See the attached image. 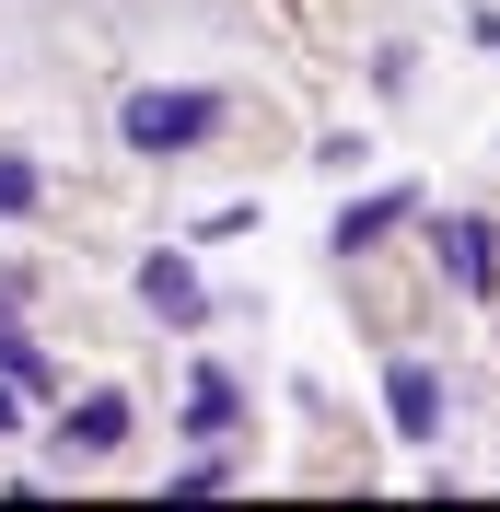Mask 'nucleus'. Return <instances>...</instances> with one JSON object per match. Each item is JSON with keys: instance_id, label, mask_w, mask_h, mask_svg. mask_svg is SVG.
<instances>
[{"instance_id": "nucleus-5", "label": "nucleus", "mask_w": 500, "mask_h": 512, "mask_svg": "<svg viewBox=\"0 0 500 512\" xmlns=\"http://www.w3.org/2000/svg\"><path fill=\"white\" fill-rule=\"evenodd\" d=\"M140 303H152V315L175 326V338H198V326H210V291H198V256H187V245H152V256H140Z\"/></svg>"}, {"instance_id": "nucleus-13", "label": "nucleus", "mask_w": 500, "mask_h": 512, "mask_svg": "<svg viewBox=\"0 0 500 512\" xmlns=\"http://www.w3.org/2000/svg\"><path fill=\"white\" fill-rule=\"evenodd\" d=\"M466 35H477V47H489V59H500V12H489V0H477V12H466Z\"/></svg>"}, {"instance_id": "nucleus-4", "label": "nucleus", "mask_w": 500, "mask_h": 512, "mask_svg": "<svg viewBox=\"0 0 500 512\" xmlns=\"http://www.w3.org/2000/svg\"><path fill=\"white\" fill-rule=\"evenodd\" d=\"M384 419H396V443H442V419H454V384L431 373V361H384Z\"/></svg>"}, {"instance_id": "nucleus-3", "label": "nucleus", "mask_w": 500, "mask_h": 512, "mask_svg": "<svg viewBox=\"0 0 500 512\" xmlns=\"http://www.w3.org/2000/svg\"><path fill=\"white\" fill-rule=\"evenodd\" d=\"M431 256H442V280L466 291V303L500 291V233H489V210H442V222H431Z\"/></svg>"}, {"instance_id": "nucleus-2", "label": "nucleus", "mask_w": 500, "mask_h": 512, "mask_svg": "<svg viewBox=\"0 0 500 512\" xmlns=\"http://www.w3.org/2000/svg\"><path fill=\"white\" fill-rule=\"evenodd\" d=\"M128 431H140L128 384H82V396H59V431H47V454H59V478H70V466H117Z\"/></svg>"}, {"instance_id": "nucleus-1", "label": "nucleus", "mask_w": 500, "mask_h": 512, "mask_svg": "<svg viewBox=\"0 0 500 512\" xmlns=\"http://www.w3.org/2000/svg\"><path fill=\"white\" fill-rule=\"evenodd\" d=\"M221 128H233V94H210V82H140V94H117V152H140V163H187Z\"/></svg>"}, {"instance_id": "nucleus-15", "label": "nucleus", "mask_w": 500, "mask_h": 512, "mask_svg": "<svg viewBox=\"0 0 500 512\" xmlns=\"http://www.w3.org/2000/svg\"><path fill=\"white\" fill-rule=\"evenodd\" d=\"M24 291H35V280H24V268H0V315H24Z\"/></svg>"}, {"instance_id": "nucleus-8", "label": "nucleus", "mask_w": 500, "mask_h": 512, "mask_svg": "<svg viewBox=\"0 0 500 512\" xmlns=\"http://www.w3.org/2000/svg\"><path fill=\"white\" fill-rule=\"evenodd\" d=\"M0 384H24V396H59V373H47V350H35L24 326L0 315Z\"/></svg>"}, {"instance_id": "nucleus-11", "label": "nucleus", "mask_w": 500, "mask_h": 512, "mask_svg": "<svg viewBox=\"0 0 500 512\" xmlns=\"http://www.w3.org/2000/svg\"><path fill=\"white\" fill-rule=\"evenodd\" d=\"M314 163H326V175H361V163H373V140H361V128H326V140H314Z\"/></svg>"}, {"instance_id": "nucleus-12", "label": "nucleus", "mask_w": 500, "mask_h": 512, "mask_svg": "<svg viewBox=\"0 0 500 512\" xmlns=\"http://www.w3.org/2000/svg\"><path fill=\"white\" fill-rule=\"evenodd\" d=\"M407 82H419V47H373V94H384V105H396V94H407Z\"/></svg>"}, {"instance_id": "nucleus-6", "label": "nucleus", "mask_w": 500, "mask_h": 512, "mask_svg": "<svg viewBox=\"0 0 500 512\" xmlns=\"http://www.w3.org/2000/svg\"><path fill=\"white\" fill-rule=\"evenodd\" d=\"M396 222H419V187H373V198H349L326 245H338V256H373V245H384Z\"/></svg>"}, {"instance_id": "nucleus-14", "label": "nucleus", "mask_w": 500, "mask_h": 512, "mask_svg": "<svg viewBox=\"0 0 500 512\" xmlns=\"http://www.w3.org/2000/svg\"><path fill=\"white\" fill-rule=\"evenodd\" d=\"M12 431H24V384H0V443H12Z\"/></svg>"}, {"instance_id": "nucleus-9", "label": "nucleus", "mask_w": 500, "mask_h": 512, "mask_svg": "<svg viewBox=\"0 0 500 512\" xmlns=\"http://www.w3.org/2000/svg\"><path fill=\"white\" fill-rule=\"evenodd\" d=\"M35 198H47L35 152H12V140H0V222H35Z\"/></svg>"}, {"instance_id": "nucleus-7", "label": "nucleus", "mask_w": 500, "mask_h": 512, "mask_svg": "<svg viewBox=\"0 0 500 512\" xmlns=\"http://www.w3.org/2000/svg\"><path fill=\"white\" fill-rule=\"evenodd\" d=\"M233 419H245V384L221 373V361H198V384H187V419H175V431H187V443H233Z\"/></svg>"}, {"instance_id": "nucleus-10", "label": "nucleus", "mask_w": 500, "mask_h": 512, "mask_svg": "<svg viewBox=\"0 0 500 512\" xmlns=\"http://www.w3.org/2000/svg\"><path fill=\"white\" fill-rule=\"evenodd\" d=\"M210 489H233V466H221V454H210V443H198V454H187V466H175V501H210Z\"/></svg>"}]
</instances>
